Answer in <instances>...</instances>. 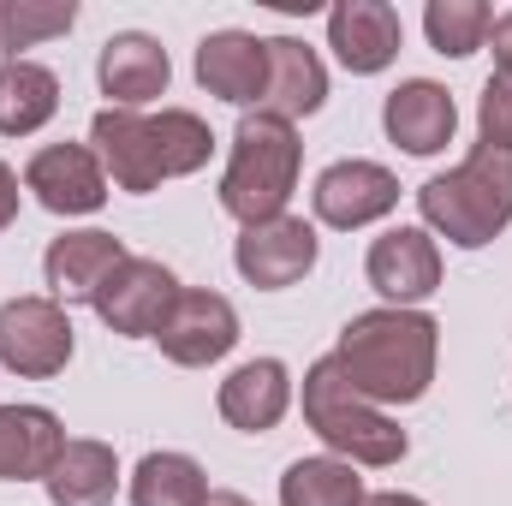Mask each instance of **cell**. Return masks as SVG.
I'll use <instances>...</instances> for the list:
<instances>
[{"instance_id":"cell-1","label":"cell","mask_w":512,"mask_h":506,"mask_svg":"<svg viewBox=\"0 0 512 506\" xmlns=\"http://www.w3.org/2000/svg\"><path fill=\"white\" fill-rule=\"evenodd\" d=\"M370 405H417L441 364V322L429 310H364L340 328L328 352Z\"/></svg>"},{"instance_id":"cell-2","label":"cell","mask_w":512,"mask_h":506,"mask_svg":"<svg viewBox=\"0 0 512 506\" xmlns=\"http://www.w3.org/2000/svg\"><path fill=\"white\" fill-rule=\"evenodd\" d=\"M417 215L453 251H483L512 227V149L477 143L459 167L417 185Z\"/></svg>"},{"instance_id":"cell-3","label":"cell","mask_w":512,"mask_h":506,"mask_svg":"<svg viewBox=\"0 0 512 506\" xmlns=\"http://www.w3.org/2000/svg\"><path fill=\"white\" fill-rule=\"evenodd\" d=\"M304 423L316 429V441L334 459H346L358 471H387V465H399L411 453V435L382 405H370L334 358H316L304 370Z\"/></svg>"},{"instance_id":"cell-4","label":"cell","mask_w":512,"mask_h":506,"mask_svg":"<svg viewBox=\"0 0 512 506\" xmlns=\"http://www.w3.org/2000/svg\"><path fill=\"white\" fill-rule=\"evenodd\" d=\"M298 167H304L298 126H286L274 114H245L239 131H233L227 167H221V209L239 227L286 215V203L298 191Z\"/></svg>"},{"instance_id":"cell-5","label":"cell","mask_w":512,"mask_h":506,"mask_svg":"<svg viewBox=\"0 0 512 506\" xmlns=\"http://www.w3.org/2000/svg\"><path fill=\"white\" fill-rule=\"evenodd\" d=\"M72 352H78V334H72L66 304H54L48 292L0 304V370L6 376L48 381L72 364Z\"/></svg>"},{"instance_id":"cell-6","label":"cell","mask_w":512,"mask_h":506,"mask_svg":"<svg viewBox=\"0 0 512 506\" xmlns=\"http://www.w3.org/2000/svg\"><path fill=\"white\" fill-rule=\"evenodd\" d=\"M179 274L167 268V262H155V256H126L120 268H114V280L96 292V316L108 322V334H126V340H155L161 334V322L173 316V304H179Z\"/></svg>"},{"instance_id":"cell-7","label":"cell","mask_w":512,"mask_h":506,"mask_svg":"<svg viewBox=\"0 0 512 506\" xmlns=\"http://www.w3.org/2000/svg\"><path fill=\"white\" fill-rule=\"evenodd\" d=\"M310 209H316V221L334 227V233L376 227V221H387V215L399 209V179H393V167H382V161H358V155H352V161H334V167L316 173Z\"/></svg>"},{"instance_id":"cell-8","label":"cell","mask_w":512,"mask_h":506,"mask_svg":"<svg viewBox=\"0 0 512 506\" xmlns=\"http://www.w3.org/2000/svg\"><path fill=\"white\" fill-rule=\"evenodd\" d=\"M316 227L304 215H274V221H256V227H239L233 239V268L245 274V286L256 292H286L298 286L310 268H316Z\"/></svg>"},{"instance_id":"cell-9","label":"cell","mask_w":512,"mask_h":506,"mask_svg":"<svg viewBox=\"0 0 512 506\" xmlns=\"http://www.w3.org/2000/svg\"><path fill=\"white\" fill-rule=\"evenodd\" d=\"M24 191L48 215L72 221V215H96L108 203V173H102V161H96L90 143H72L66 137V143H42L24 161Z\"/></svg>"},{"instance_id":"cell-10","label":"cell","mask_w":512,"mask_h":506,"mask_svg":"<svg viewBox=\"0 0 512 506\" xmlns=\"http://www.w3.org/2000/svg\"><path fill=\"white\" fill-rule=\"evenodd\" d=\"M155 346H161V358L179 364V370H209V364H221V358L239 346V310H233V298L203 292V286H185L179 304H173V316L161 322Z\"/></svg>"},{"instance_id":"cell-11","label":"cell","mask_w":512,"mask_h":506,"mask_svg":"<svg viewBox=\"0 0 512 506\" xmlns=\"http://www.w3.org/2000/svg\"><path fill=\"white\" fill-rule=\"evenodd\" d=\"M364 274L393 310H417L441 292V245L429 227H387L364 256Z\"/></svg>"},{"instance_id":"cell-12","label":"cell","mask_w":512,"mask_h":506,"mask_svg":"<svg viewBox=\"0 0 512 506\" xmlns=\"http://www.w3.org/2000/svg\"><path fill=\"white\" fill-rule=\"evenodd\" d=\"M126 239L102 233V227H78V233H60L48 251H42V280H48V298L54 304H96V292L114 280V268L126 262Z\"/></svg>"},{"instance_id":"cell-13","label":"cell","mask_w":512,"mask_h":506,"mask_svg":"<svg viewBox=\"0 0 512 506\" xmlns=\"http://www.w3.org/2000/svg\"><path fill=\"white\" fill-rule=\"evenodd\" d=\"M96 84H102L108 108H131V114H137V108H149V102L167 96L173 60H167V48H161L149 30H120V36H108L102 54H96Z\"/></svg>"},{"instance_id":"cell-14","label":"cell","mask_w":512,"mask_h":506,"mask_svg":"<svg viewBox=\"0 0 512 506\" xmlns=\"http://www.w3.org/2000/svg\"><path fill=\"white\" fill-rule=\"evenodd\" d=\"M197 84L215 96V102H233L256 114L262 108V90H268V36L251 30H209L197 42Z\"/></svg>"},{"instance_id":"cell-15","label":"cell","mask_w":512,"mask_h":506,"mask_svg":"<svg viewBox=\"0 0 512 506\" xmlns=\"http://www.w3.org/2000/svg\"><path fill=\"white\" fill-rule=\"evenodd\" d=\"M328 48L352 78H376L399 60L405 48V24L387 0H340L328 12Z\"/></svg>"},{"instance_id":"cell-16","label":"cell","mask_w":512,"mask_h":506,"mask_svg":"<svg viewBox=\"0 0 512 506\" xmlns=\"http://www.w3.org/2000/svg\"><path fill=\"white\" fill-rule=\"evenodd\" d=\"M382 131L387 143H399L405 155H441L459 131V108L447 96V84L435 78H405L393 84L382 102Z\"/></svg>"},{"instance_id":"cell-17","label":"cell","mask_w":512,"mask_h":506,"mask_svg":"<svg viewBox=\"0 0 512 506\" xmlns=\"http://www.w3.org/2000/svg\"><path fill=\"white\" fill-rule=\"evenodd\" d=\"M90 149L108 173V185H120L131 197H149L161 185V161H155V137H149V114L131 108H102L90 120Z\"/></svg>"},{"instance_id":"cell-18","label":"cell","mask_w":512,"mask_h":506,"mask_svg":"<svg viewBox=\"0 0 512 506\" xmlns=\"http://www.w3.org/2000/svg\"><path fill=\"white\" fill-rule=\"evenodd\" d=\"M328 102V66L310 42L298 36H268V90H262V108L256 114H274L286 126L322 114Z\"/></svg>"},{"instance_id":"cell-19","label":"cell","mask_w":512,"mask_h":506,"mask_svg":"<svg viewBox=\"0 0 512 506\" xmlns=\"http://www.w3.org/2000/svg\"><path fill=\"white\" fill-rule=\"evenodd\" d=\"M215 411L239 429V435H268L286 411H292V370L280 358H251L215 387Z\"/></svg>"},{"instance_id":"cell-20","label":"cell","mask_w":512,"mask_h":506,"mask_svg":"<svg viewBox=\"0 0 512 506\" xmlns=\"http://www.w3.org/2000/svg\"><path fill=\"white\" fill-rule=\"evenodd\" d=\"M120 453L96 435H66L54 471L42 477V495L54 506H114L120 495Z\"/></svg>"},{"instance_id":"cell-21","label":"cell","mask_w":512,"mask_h":506,"mask_svg":"<svg viewBox=\"0 0 512 506\" xmlns=\"http://www.w3.org/2000/svg\"><path fill=\"white\" fill-rule=\"evenodd\" d=\"M66 447V423L48 405H0V483H42Z\"/></svg>"},{"instance_id":"cell-22","label":"cell","mask_w":512,"mask_h":506,"mask_svg":"<svg viewBox=\"0 0 512 506\" xmlns=\"http://www.w3.org/2000/svg\"><path fill=\"white\" fill-rule=\"evenodd\" d=\"M60 114V78L42 60H0V137H36Z\"/></svg>"},{"instance_id":"cell-23","label":"cell","mask_w":512,"mask_h":506,"mask_svg":"<svg viewBox=\"0 0 512 506\" xmlns=\"http://www.w3.org/2000/svg\"><path fill=\"white\" fill-rule=\"evenodd\" d=\"M126 495L131 506H203L215 489H209V471L191 459V453H143L137 471L126 477Z\"/></svg>"},{"instance_id":"cell-24","label":"cell","mask_w":512,"mask_h":506,"mask_svg":"<svg viewBox=\"0 0 512 506\" xmlns=\"http://www.w3.org/2000/svg\"><path fill=\"white\" fill-rule=\"evenodd\" d=\"M364 477L358 465L316 453V459H292L280 477V506H364Z\"/></svg>"},{"instance_id":"cell-25","label":"cell","mask_w":512,"mask_h":506,"mask_svg":"<svg viewBox=\"0 0 512 506\" xmlns=\"http://www.w3.org/2000/svg\"><path fill=\"white\" fill-rule=\"evenodd\" d=\"M149 137H155V161H161V179H191L209 167L215 155V131L203 114L191 108H161L149 114Z\"/></svg>"},{"instance_id":"cell-26","label":"cell","mask_w":512,"mask_h":506,"mask_svg":"<svg viewBox=\"0 0 512 506\" xmlns=\"http://www.w3.org/2000/svg\"><path fill=\"white\" fill-rule=\"evenodd\" d=\"M489 24H495L489 0H429L423 6V36L447 60H471L477 48H489Z\"/></svg>"},{"instance_id":"cell-27","label":"cell","mask_w":512,"mask_h":506,"mask_svg":"<svg viewBox=\"0 0 512 506\" xmlns=\"http://www.w3.org/2000/svg\"><path fill=\"white\" fill-rule=\"evenodd\" d=\"M72 24H78L72 0H0V48H6V60H18V48L66 36Z\"/></svg>"},{"instance_id":"cell-28","label":"cell","mask_w":512,"mask_h":506,"mask_svg":"<svg viewBox=\"0 0 512 506\" xmlns=\"http://www.w3.org/2000/svg\"><path fill=\"white\" fill-rule=\"evenodd\" d=\"M477 143L512 149V78H501V72H489V84L477 96Z\"/></svg>"},{"instance_id":"cell-29","label":"cell","mask_w":512,"mask_h":506,"mask_svg":"<svg viewBox=\"0 0 512 506\" xmlns=\"http://www.w3.org/2000/svg\"><path fill=\"white\" fill-rule=\"evenodd\" d=\"M489 54H495V72L512 78V12H495V24H489Z\"/></svg>"},{"instance_id":"cell-30","label":"cell","mask_w":512,"mask_h":506,"mask_svg":"<svg viewBox=\"0 0 512 506\" xmlns=\"http://www.w3.org/2000/svg\"><path fill=\"white\" fill-rule=\"evenodd\" d=\"M18 185H24V179H18V173L0 161V233L18 221V203H24V191H18Z\"/></svg>"},{"instance_id":"cell-31","label":"cell","mask_w":512,"mask_h":506,"mask_svg":"<svg viewBox=\"0 0 512 506\" xmlns=\"http://www.w3.org/2000/svg\"><path fill=\"white\" fill-rule=\"evenodd\" d=\"M364 506H429V501H417L405 489H382V495H364Z\"/></svg>"},{"instance_id":"cell-32","label":"cell","mask_w":512,"mask_h":506,"mask_svg":"<svg viewBox=\"0 0 512 506\" xmlns=\"http://www.w3.org/2000/svg\"><path fill=\"white\" fill-rule=\"evenodd\" d=\"M203 506H256V501H245V495H233V489H215V495H209Z\"/></svg>"}]
</instances>
